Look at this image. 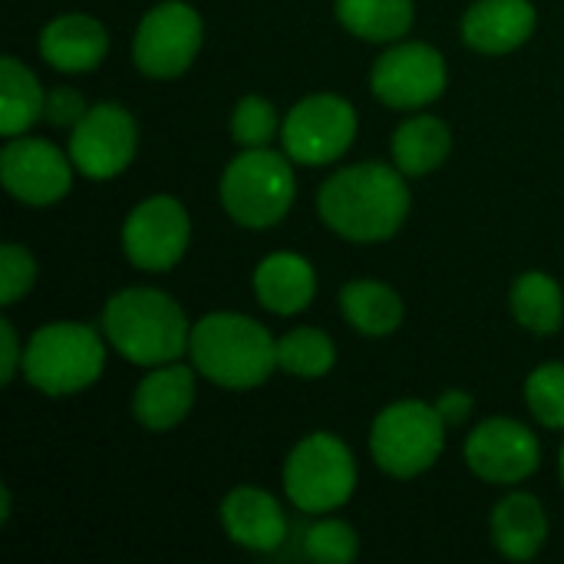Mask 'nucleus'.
<instances>
[{
	"instance_id": "obj_1",
	"label": "nucleus",
	"mask_w": 564,
	"mask_h": 564,
	"mask_svg": "<svg viewBox=\"0 0 564 564\" xmlns=\"http://www.w3.org/2000/svg\"><path fill=\"white\" fill-rule=\"evenodd\" d=\"M317 212L347 241H387L410 215V188L400 169L383 162L334 172L317 195Z\"/></svg>"
},
{
	"instance_id": "obj_2",
	"label": "nucleus",
	"mask_w": 564,
	"mask_h": 564,
	"mask_svg": "<svg viewBox=\"0 0 564 564\" xmlns=\"http://www.w3.org/2000/svg\"><path fill=\"white\" fill-rule=\"evenodd\" d=\"M102 330L116 354L139 367L175 364L192 340L185 311L155 288H126L112 294L102 311Z\"/></svg>"
},
{
	"instance_id": "obj_3",
	"label": "nucleus",
	"mask_w": 564,
	"mask_h": 564,
	"mask_svg": "<svg viewBox=\"0 0 564 564\" xmlns=\"http://www.w3.org/2000/svg\"><path fill=\"white\" fill-rule=\"evenodd\" d=\"M188 354L195 370L225 390L261 387L278 367V340L245 314H205L192 327Z\"/></svg>"
},
{
	"instance_id": "obj_4",
	"label": "nucleus",
	"mask_w": 564,
	"mask_h": 564,
	"mask_svg": "<svg viewBox=\"0 0 564 564\" xmlns=\"http://www.w3.org/2000/svg\"><path fill=\"white\" fill-rule=\"evenodd\" d=\"M106 347L102 337L73 321L43 324L23 350V373L33 390L46 397H69L93 387L102 377Z\"/></svg>"
},
{
	"instance_id": "obj_5",
	"label": "nucleus",
	"mask_w": 564,
	"mask_h": 564,
	"mask_svg": "<svg viewBox=\"0 0 564 564\" xmlns=\"http://www.w3.org/2000/svg\"><path fill=\"white\" fill-rule=\"evenodd\" d=\"M294 172L281 152L245 149L221 175V205L245 228H274L294 205Z\"/></svg>"
},
{
	"instance_id": "obj_6",
	"label": "nucleus",
	"mask_w": 564,
	"mask_h": 564,
	"mask_svg": "<svg viewBox=\"0 0 564 564\" xmlns=\"http://www.w3.org/2000/svg\"><path fill=\"white\" fill-rule=\"evenodd\" d=\"M446 446V423L436 406L420 400L390 403L370 430V453L393 479L426 473Z\"/></svg>"
},
{
	"instance_id": "obj_7",
	"label": "nucleus",
	"mask_w": 564,
	"mask_h": 564,
	"mask_svg": "<svg viewBox=\"0 0 564 564\" xmlns=\"http://www.w3.org/2000/svg\"><path fill=\"white\" fill-rule=\"evenodd\" d=\"M354 489L357 463L337 436L314 433L291 449L284 463V492L301 512H334L354 496Z\"/></svg>"
},
{
	"instance_id": "obj_8",
	"label": "nucleus",
	"mask_w": 564,
	"mask_h": 564,
	"mask_svg": "<svg viewBox=\"0 0 564 564\" xmlns=\"http://www.w3.org/2000/svg\"><path fill=\"white\" fill-rule=\"evenodd\" d=\"M202 50V17L185 0L155 3L135 30L132 59L152 79L182 76Z\"/></svg>"
},
{
	"instance_id": "obj_9",
	"label": "nucleus",
	"mask_w": 564,
	"mask_h": 564,
	"mask_svg": "<svg viewBox=\"0 0 564 564\" xmlns=\"http://www.w3.org/2000/svg\"><path fill=\"white\" fill-rule=\"evenodd\" d=\"M357 135V112L344 96L317 93L301 99L284 126L281 142L284 152L301 165H327L337 162Z\"/></svg>"
},
{
	"instance_id": "obj_10",
	"label": "nucleus",
	"mask_w": 564,
	"mask_h": 564,
	"mask_svg": "<svg viewBox=\"0 0 564 564\" xmlns=\"http://www.w3.org/2000/svg\"><path fill=\"white\" fill-rule=\"evenodd\" d=\"M139 129L129 109L119 102H99L86 109V116L73 126L69 135V159L79 175L106 182L129 169L135 159Z\"/></svg>"
},
{
	"instance_id": "obj_11",
	"label": "nucleus",
	"mask_w": 564,
	"mask_h": 564,
	"mask_svg": "<svg viewBox=\"0 0 564 564\" xmlns=\"http://www.w3.org/2000/svg\"><path fill=\"white\" fill-rule=\"evenodd\" d=\"M192 238L188 212L172 195L139 202L122 225V251L142 271H169L182 261Z\"/></svg>"
},
{
	"instance_id": "obj_12",
	"label": "nucleus",
	"mask_w": 564,
	"mask_h": 564,
	"mask_svg": "<svg viewBox=\"0 0 564 564\" xmlns=\"http://www.w3.org/2000/svg\"><path fill=\"white\" fill-rule=\"evenodd\" d=\"M370 89L390 109H423L446 89V59L430 43H397L373 63Z\"/></svg>"
},
{
	"instance_id": "obj_13",
	"label": "nucleus",
	"mask_w": 564,
	"mask_h": 564,
	"mask_svg": "<svg viewBox=\"0 0 564 564\" xmlns=\"http://www.w3.org/2000/svg\"><path fill=\"white\" fill-rule=\"evenodd\" d=\"M73 159L46 139L13 135L0 152V182L23 205H56L73 185Z\"/></svg>"
},
{
	"instance_id": "obj_14",
	"label": "nucleus",
	"mask_w": 564,
	"mask_h": 564,
	"mask_svg": "<svg viewBox=\"0 0 564 564\" xmlns=\"http://www.w3.org/2000/svg\"><path fill=\"white\" fill-rule=\"evenodd\" d=\"M542 463V446L529 426L496 416L479 423L466 440V466L492 486H516Z\"/></svg>"
},
{
	"instance_id": "obj_15",
	"label": "nucleus",
	"mask_w": 564,
	"mask_h": 564,
	"mask_svg": "<svg viewBox=\"0 0 564 564\" xmlns=\"http://www.w3.org/2000/svg\"><path fill=\"white\" fill-rule=\"evenodd\" d=\"M221 525L228 539L251 552H278L288 539V519L274 496L254 486H241L221 502Z\"/></svg>"
},
{
	"instance_id": "obj_16",
	"label": "nucleus",
	"mask_w": 564,
	"mask_h": 564,
	"mask_svg": "<svg viewBox=\"0 0 564 564\" xmlns=\"http://www.w3.org/2000/svg\"><path fill=\"white\" fill-rule=\"evenodd\" d=\"M535 33V7L529 0H479L463 17L466 46L502 56L519 50Z\"/></svg>"
},
{
	"instance_id": "obj_17",
	"label": "nucleus",
	"mask_w": 564,
	"mask_h": 564,
	"mask_svg": "<svg viewBox=\"0 0 564 564\" xmlns=\"http://www.w3.org/2000/svg\"><path fill=\"white\" fill-rule=\"evenodd\" d=\"M106 50V26L86 13H63L40 30V56L59 73H89L102 63Z\"/></svg>"
},
{
	"instance_id": "obj_18",
	"label": "nucleus",
	"mask_w": 564,
	"mask_h": 564,
	"mask_svg": "<svg viewBox=\"0 0 564 564\" xmlns=\"http://www.w3.org/2000/svg\"><path fill=\"white\" fill-rule=\"evenodd\" d=\"M192 403H195V373L182 364L155 367L139 380L132 393V413L152 433H165L178 426L188 416Z\"/></svg>"
},
{
	"instance_id": "obj_19",
	"label": "nucleus",
	"mask_w": 564,
	"mask_h": 564,
	"mask_svg": "<svg viewBox=\"0 0 564 564\" xmlns=\"http://www.w3.org/2000/svg\"><path fill=\"white\" fill-rule=\"evenodd\" d=\"M254 294H258V304L268 307L271 314L291 317V314H301L314 301L317 274L307 258L278 251V254H268L254 268Z\"/></svg>"
},
{
	"instance_id": "obj_20",
	"label": "nucleus",
	"mask_w": 564,
	"mask_h": 564,
	"mask_svg": "<svg viewBox=\"0 0 564 564\" xmlns=\"http://www.w3.org/2000/svg\"><path fill=\"white\" fill-rule=\"evenodd\" d=\"M549 539V516L529 492L506 496L492 512V542L512 562H532Z\"/></svg>"
},
{
	"instance_id": "obj_21",
	"label": "nucleus",
	"mask_w": 564,
	"mask_h": 564,
	"mask_svg": "<svg viewBox=\"0 0 564 564\" xmlns=\"http://www.w3.org/2000/svg\"><path fill=\"white\" fill-rule=\"evenodd\" d=\"M453 152V132L440 116H413L393 132V159L403 175H430Z\"/></svg>"
},
{
	"instance_id": "obj_22",
	"label": "nucleus",
	"mask_w": 564,
	"mask_h": 564,
	"mask_svg": "<svg viewBox=\"0 0 564 564\" xmlns=\"http://www.w3.org/2000/svg\"><path fill=\"white\" fill-rule=\"evenodd\" d=\"M340 311L364 337H387L403 324V301L383 281H350L340 291Z\"/></svg>"
},
{
	"instance_id": "obj_23",
	"label": "nucleus",
	"mask_w": 564,
	"mask_h": 564,
	"mask_svg": "<svg viewBox=\"0 0 564 564\" xmlns=\"http://www.w3.org/2000/svg\"><path fill=\"white\" fill-rule=\"evenodd\" d=\"M334 13L367 43H397L413 26V0H334Z\"/></svg>"
},
{
	"instance_id": "obj_24",
	"label": "nucleus",
	"mask_w": 564,
	"mask_h": 564,
	"mask_svg": "<svg viewBox=\"0 0 564 564\" xmlns=\"http://www.w3.org/2000/svg\"><path fill=\"white\" fill-rule=\"evenodd\" d=\"M46 96L36 83V76L17 59H0V132L7 139L23 135L40 116H43Z\"/></svg>"
},
{
	"instance_id": "obj_25",
	"label": "nucleus",
	"mask_w": 564,
	"mask_h": 564,
	"mask_svg": "<svg viewBox=\"0 0 564 564\" xmlns=\"http://www.w3.org/2000/svg\"><path fill=\"white\" fill-rule=\"evenodd\" d=\"M512 314L522 327L535 334H558L564 317L562 288L545 271H525L516 278L509 294Z\"/></svg>"
},
{
	"instance_id": "obj_26",
	"label": "nucleus",
	"mask_w": 564,
	"mask_h": 564,
	"mask_svg": "<svg viewBox=\"0 0 564 564\" xmlns=\"http://www.w3.org/2000/svg\"><path fill=\"white\" fill-rule=\"evenodd\" d=\"M334 340L317 327H297L278 340V367L301 380H321L334 370Z\"/></svg>"
},
{
	"instance_id": "obj_27",
	"label": "nucleus",
	"mask_w": 564,
	"mask_h": 564,
	"mask_svg": "<svg viewBox=\"0 0 564 564\" xmlns=\"http://www.w3.org/2000/svg\"><path fill=\"white\" fill-rule=\"evenodd\" d=\"M525 400L542 426L564 430V364H542L525 380Z\"/></svg>"
},
{
	"instance_id": "obj_28",
	"label": "nucleus",
	"mask_w": 564,
	"mask_h": 564,
	"mask_svg": "<svg viewBox=\"0 0 564 564\" xmlns=\"http://www.w3.org/2000/svg\"><path fill=\"white\" fill-rule=\"evenodd\" d=\"M360 552L357 532L340 519H324L304 532V558L321 564H350Z\"/></svg>"
},
{
	"instance_id": "obj_29",
	"label": "nucleus",
	"mask_w": 564,
	"mask_h": 564,
	"mask_svg": "<svg viewBox=\"0 0 564 564\" xmlns=\"http://www.w3.org/2000/svg\"><path fill=\"white\" fill-rule=\"evenodd\" d=\"M278 132V112L264 96H245L231 112V139L245 149H261Z\"/></svg>"
},
{
	"instance_id": "obj_30",
	"label": "nucleus",
	"mask_w": 564,
	"mask_h": 564,
	"mask_svg": "<svg viewBox=\"0 0 564 564\" xmlns=\"http://www.w3.org/2000/svg\"><path fill=\"white\" fill-rule=\"evenodd\" d=\"M36 281V261L23 245H3L0 248V304H17Z\"/></svg>"
},
{
	"instance_id": "obj_31",
	"label": "nucleus",
	"mask_w": 564,
	"mask_h": 564,
	"mask_svg": "<svg viewBox=\"0 0 564 564\" xmlns=\"http://www.w3.org/2000/svg\"><path fill=\"white\" fill-rule=\"evenodd\" d=\"M43 116H46L53 126H76V122L86 116V102H83V96H79L73 86H53V89L46 93Z\"/></svg>"
},
{
	"instance_id": "obj_32",
	"label": "nucleus",
	"mask_w": 564,
	"mask_h": 564,
	"mask_svg": "<svg viewBox=\"0 0 564 564\" xmlns=\"http://www.w3.org/2000/svg\"><path fill=\"white\" fill-rule=\"evenodd\" d=\"M17 367H23V354H20L13 324L3 317V321H0V383H3V387L13 380Z\"/></svg>"
},
{
	"instance_id": "obj_33",
	"label": "nucleus",
	"mask_w": 564,
	"mask_h": 564,
	"mask_svg": "<svg viewBox=\"0 0 564 564\" xmlns=\"http://www.w3.org/2000/svg\"><path fill=\"white\" fill-rule=\"evenodd\" d=\"M433 406L440 410V416H443L446 426H463V423L469 420V413H473L476 403H473V397L463 393V390H446Z\"/></svg>"
},
{
	"instance_id": "obj_34",
	"label": "nucleus",
	"mask_w": 564,
	"mask_h": 564,
	"mask_svg": "<svg viewBox=\"0 0 564 564\" xmlns=\"http://www.w3.org/2000/svg\"><path fill=\"white\" fill-rule=\"evenodd\" d=\"M10 506H13V499H10V489L3 486V489H0V525H7V519H10Z\"/></svg>"
},
{
	"instance_id": "obj_35",
	"label": "nucleus",
	"mask_w": 564,
	"mask_h": 564,
	"mask_svg": "<svg viewBox=\"0 0 564 564\" xmlns=\"http://www.w3.org/2000/svg\"><path fill=\"white\" fill-rule=\"evenodd\" d=\"M562 482H564V446H562Z\"/></svg>"
}]
</instances>
